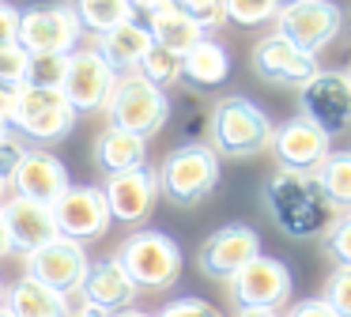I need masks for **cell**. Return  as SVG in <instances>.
I'll return each instance as SVG.
<instances>
[{
    "label": "cell",
    "instance_id": "cell-38",
    "mask_svg": "<svg viewBox=\"0 0 351 317\" xmlns=\"http://www.w3.org/2000/svg\"><path fill=\"white\" fill-rule=\"evenodd\" d=\"M19 34V8H12L8 0H0V45L16 42Z\"/></svg>",
    "mask_w": 351,
    "mask_h": 317
},
{
    "label": "cell",
    "instance_id": "cell-35",
    "mask_svg": "<svg viewBox=\"0 0 351 317\" xmlns=\"http://www.w3.org/2000/svg\"><path fill=\"white\" fill-rule=\"evenodd\" d=\"M155 317H223L219 309L212 306L208 298H197V294H185V298H174L159 309Z\"/></svg>",
    "mask_w": 351,
    "mask_h": 317
},
{
    "label": "cell",
    "instance_id": "cell-33",
    "mask_svg": "<svg viewBox=\"0 0 351 317\" xmlns=\"http://www.w3.org/2000/svg\"><path fill=\"white\" fill-rule=\"evenodd\" d=\"M321 298L336 309V317H351V268L336 264L332 276L325 279V294Z\"/></svg>",
    "mask_w": 351,
    "mask_h": 317
},
{
    "label": "cell",
    "instance_id": "cell-4",
    "mask_svg": "<svg viewBox=\"0 0 351 317\" xmlns=\"http://www.w3.org/2000/svg\"><path fill=\"white\" fill-rule=\"evenodd\" d=\"M114 261L129 272V279L147 291H167L182 276V246L162 231H132L117 246Z\"/></svg>",
    "mask_w": 351,
    "mask_h": 317
},
{
    "label": "cell",
    "instance_id": "cell-10",
    "mask_svg": "<svg viewBox=\"0 0 351 317\" xmlns=\"http://www.w3.org/2000/svg\"><path fill=\"white\" fill-rule=\"evenodd\" d=\"M291 268L276 257H253L234 279H230V298L238 309H280L291 298Z\"/></svg>",
    "mask_w": 351,
    "mask_h": 317
},
{
    "label": "cell",
    "instance_id": "cell-2",
    "mask_svg": "<svg viewBox=\"0 0 351 317\" xmlns=\"http://www.w3.org/2000/svg\"><path fill=\"white\" fill-rule=\"evenodd\" d=\"M212 125V151L227 158H253L272 148V117L245 95H227L208 113Z\"/></svg>",
    "mask_w": 351,
    "mask_h": 317
},
{
    "label": "cell",
    "instance_id": "cell-44",
    "mask_svg": "<svg viewBox=\"0 0 351 317\" xmlns=\"http://www.w3.org/2000/svg\"><path fill=\"white\" fill-rule=\"evenodd\" d=\"M114 317H152V314H140V309H121V314H114Z\"/></svg>",
    "mask_w": 351,
    "mask_h": 317
},
{
    "label": "cell",
    "instance_id": "cell-39",
    "mask_svg": "<svg viewBox=\"0 0 351 317\" xmlns=\"http://www.w3.org/2000/svg\"><path fill=\"white\" fill-rule=\"evenodd\" d=\"M12 110H16V91L0 83V125H8L12 121Z\"/></svg>",
    "mask_w": 351,
    "mask_h": 317
},
{
    "label": "cell",
    "instance_id": "cell-11",
    "mask_svg": "<svg viewBox=\"0 0 351 317\" xmlns=\"http://www.w3.org/2000/svg\"><path fill=\"white\" fill-rule=\"evenodd\" d=\"M117 72L102 60L99 49H72L64 60V80H61V95L69 98V106L76 113L87 110H102L106 95L114 87Z\"/></svg>",
    "mask_w": 351,
    "mask_h": 317
},
{
    "label": "cell",
    "instance_id": "cell-37",
    "mask_svg": "<svg viewBox=\"0 0 351 317\" xmlns=\"http://www.w3.org/2000/svg\"><path fill=\"white\" fill-rule=\"evenodd\" d=\"M287 317H336V309L325 298H302L287 309Z\"/></svg>",
    "mask_w": 351,
    "mask_h": 317
},
{
    "label": "cell",
    "instance_id": "cell-21",
    "mask_svg": "<svg viewBox=\"0 0 351 317\" xmlns=\"http://www.w3.org/2000/svg\"><path fill=\"white\" fill-rule=\"evenodd\" d=\"M152 45L155 42H152V34H147V27L132 19V23H121V27L99 34V45H95V49L102 53V60H106L117 75H129L140 68V60L147 57Z\"/></svg>",
    "mask_w": 351,
    "mask_h": 317
},
{
    "label": "cell",
    "instance_id": "cell-19",
    "mask_svg": "<svg viewBox=\"0 0 351 317\" xmlns=\"http://www.w3.org/2000/svg\"><path fill=\"white\" fill-rule=\"evenodd\" d=\"M4 211V223H8V238H12V249L23 257L38 253L42 246H49L57 234V219H53V208L46 204H34V200H23V196H12V200L0 204Z\"/></svg>",
    "mask_w": 351,
    "mask_h": 317
},
{
    "label": "cell",
    "instance_id": "cell-3",
    "mask_svg": "<svg viewBox=\"0 0 351 317\" xmlns=\"http://www.w3.org/2000/svg\"><path fill=\"white\" fill-rule=\"evenodd\" d=\"M102 113H106L110 128H121V132H132L140 140H147V136H155L167 125L170 98H167V91L152 87L140 72H129V75H117L114 80Z\"/></svg>",
    "mask_w": 351,
    "mask_h": 317
},
{
    "label": "cell",
    "instance_id": "cell-51",
    "mask_svg": "<svg viewBox=\"0 0 351 317\" xmlns=\"http://www.w3.org/2000/svg\"><path fill=\"white\" fill-rule=\"evenodd\" d=\"M283 4H287V0H283Z\"/></svg>",
    "mask_w": 351,
    "mask_h": 317
},
{
    "label": "cell",
    "instance_id": "cell-16",
    "mask_svg": "<svg viewBox=\"0 0 351 317\" xmlns=\"http://www.w3.org/2000/svg\"><path fill=\"white\" fill-rule=\"evenodd\" d=\"M328 151H332V140H328L317 125H310L302 113L291 117V121H283V125L276 128V136H272V155H276V163H280V170L313 174L321 163H325Z\"/></svg>",
    "mask_w": 351,
    "mask_h": 317
},
{
    "label": "cell",
    "instance_id": "cell-29",
    "mask_svg": "<svg viewBox=\"0 0 351 317\" xmlns=\"http://www.w3.org/2000/svg\"><path fill=\"white\" fill-rule=\"evenodd\" d=\"M283 0H227V23L238 27H261V23L276 19Z\"/></svg>",
    "mask_w": 351,
    "mask_h": 317
},
{
    "label": "cell",
    "instance_id": "cell-36",
    "mask_svg": "<svg viewBox=\"0 0 351 317\" xmlns=\"http://www.w3.org/2000/svg\"><path fill=\"white\" fill-rule=\"evenodd\" d=\"M23 155H27V143L19 140V136L8 132L4 140H0V181H4V185H12V178H16Z\"/></svg>",
    "mask_w": 351,
    "mask_h": 317
},
{
    "label": "cell",
    "instance_id": "cell-26",
    "mask_svg": "<svg viewBox=\"0 0 351 317\" xmlns=\"http://www.w3.org/2000/svg\"><path fill=\"white\" fill-rule=\"evenodd\" d=\"M313 181L332 204V211H351V151H328L325 163L313 170Z\"/></svg>",
    "mask_w": 351,
    "mask_h": 317
},
{
    "label": "cell",
    "instance_id": "cell-13",
    "mask_svg": "<svg viewBox=\"0 0 351 317\" xmlns=\"http://www.w3.org/2000/svg\"><path fill=\"white\" fill-rule=\"evenodd\" d=\"M53 219H57V234L69 242H95L110 231V208L99 185H72L61 200L53 204Z\"/></svg>",
    "mask_w": 351,
    "mask_h": 317
},
{
    "label": "cell",
    "instance_id": "cell-32",
    "mask_svg": "<svg viewBox=\"0 0 351 317\" xmlns=\"http://www.w3.org/2000/svg\"><path fill=\"white\" fill-rule=\"evenodd\" d=\"M64 60L69 57H31V68H27V87H57L61 91V80H64Z\"/></svg>",
    "mask_w": 351,
    "mask_h": 317
},
{
    "label": "cell",
    "instance_id": "cell-8",
    "mask_svg": "<svg viewBox=\"0 0 351 317\" xmlns=\"http://www.w3.org/2000/svg\"><path fill=\"white\" fill-rule=\"evenodd\" d=\"M340 27L343 12L332 0H287L276 12V34L298 45L302 53H313V57L340 34Z\"/></svg>",
    "mask_w": 351,
    "mask_h": 317
},
{
    "label": "cell",
    "instance_id": "cell-5",
    "mask_svg": "<svg viewBox=\"0 0 351 317\" xmlns=\"http://www.w3.org/2000/svg\"><path fill=\"white\" fill-rule=\"evenodd\" d=\"M219 185V155L208 143H182L159 166V189L182 208H193Z\"/></svg>",
    "mask_w": 351,
    "mask_h": 317
},
{
    "label": "cell",
    "instance_id": "cell-22",
    "mask_svg": "<svg viewBox=\"0 0 351 317\" xmlns=\"http://www.w3.org/2000/svg\"><path fill=\"white\" fill-rule=\"evenodd\" d=\"M91 155H95V166H99L106 178H114V174H129V170L147 166V140L106 125L99 136H95Z\"/></svg>",
    "mask_w": 351,
    "mask_h": 317
},
{
    "label": "cell",
    "instance_id": "cell-20",
    "mask_svg": "<svg viewBox=\"0 0 351 317\" xmlns=\"http://www.w3.org/2000/svg\"><path fill=\"white\" fill-rule=\"evenodd\" d=\"M80 294H84L87 306H95V309H102V314L114 317V314H121V309H132L140 287L132 283L129 272H125L114 257H106V261L87 264V276H84V283H80Z\"/></svg>",
    "mask_w": 351,
    "mask_h": 317
},
{
    "label": "cell",
    "instance_id": "cell-49",
    "mask_svg": "<svg viewBox=\"0 0 351 317\" xmlns=\"http://www.w3.org/2000/svg\"><path fill=\"white\" fill-rule=\"evenodd\" d=\"M348 80H351V68H348Z\"/></svg>",
    "mask_w": 351,
    "mask_h": 317
},
{
    "label": "cell",
    "instance_id": "cell-23",
    "mask_svg": "<svg viewBox=\"0 0 351 317\" xmlns=\"http://www.w3.org/2000/svg\"><path fill=\"white\" fill-rule=\"evenodd\" d=\"M4 306L12 309L16 317H69V298L57 291H49L46 283L23 276L4 291Z\"/></svg>",
    "mask_w": 351,
    "mask_h": 317
},
{
    "label": "cell",
    "instance_id": "cell-34",
    "mask_svg": "<svg viewBox=\"0 0 351 317\" xmlns=\"http://www.w3.org/2000/svg\"><path fill=\"white\" fill-rule=\"evenodd\" d=\"M325 249L332 253L336 264L351 268V211L336 215V223L328 226V234H325Z\"/></svg>",
    "mask_w": 351,
    "mask_h": 317
},
{
    "label": "cell",
    "instance_id": "cell-9",
    "mask_svg": "<svg viewBox=\"0 0 351 317\" xmlns=\"http://www.w3.org/2000/svg\"><path fill=\"white\" fill-rule=\"evenodd\" d=\"M302 117L317 125L321 132L332 136L351 128V80L340 68H321L310 83L302 87V102H298Z\"/></svg>",
    "mask_w": 351,
    "mask_h": 317
},
{
    "label": "cell",
    "instance_id": "cell-47",
    "mask_svg": "<svg viewBox=\"0 0 351 317\" xmlns=\"http://www.w3.org/2000/svg\"><path fill=\"white\" fill-rule=\"evenodd\" d=\"M4 189H8V185H4V181H0V200H4Z\"/></svg>",
    "mask_w": 351,
    "mask_h": 317
},
{
    "label": "cell",
    "instance_id": "cell-12",
    "mask_svg": "<svg viewBox=\"0 0 351 317\" xmlns=\"http://www.w3.org/2000/svg\"><path fill=\"white\" fill-rule=\"evenodd\" d=\"M253 257H261V234L245 223H227L219 231H212V238H204V246L197 253V264L204 276L230 283Z\"/></svg>",
    "mask_w": 351,
    "mask_h": 317
},
{
    "label": "cell",
    "instance_id": "cell-17",
    "mask_svg": "<svg viewBox=\"0 0 351 317\" xmlns=\"http://www.w3.org/2000/svg\"><path fill=\"white\" fill-rule=\"evenodd\" d=\"M12 185H16V196H23V200L53 208V204L72 189V178H69V166H64L53 151H42V148L31 151L27 148V155H23V163H19Z\"/></svg>",
    "mask_w": 351,
    "mask_h": 317
},
{
    "label": "cell",
    "instance_id": "cell-40",
    "mask_svg": "<svg viewBox=\"0 0 351 317\" xmlns=\"http://www.w3.org/2000/svg\"><path fill=\"white\" fill-rule=\"evenodd\" d=\"M132 4V12H147V15H155V12H162V8H170L174 0H129Z\"/></svg>",
    "mask_w": 351,
    "mask_h": 317
},
{
    "label": "cell",
    "instance_id": "cell-6",
    "mask_svg": "<svg viewBox=\"0 0 351 317\" xmlns=\"http://www.w3.org/2000/svg\"><path fill=\"white\" fill-rule=\"evenodd\" d=\"M80 34H84V27H80L72 4H31L19 12L16 42L31 57H49V53L69 57L80 45Z\"/></svg>",
    "mask_w": 351,
    "mask_h": 317
},
{
    "label": "cell",
    "instance_id": "cell-7",
    "mask_svg": "<svg viewBox=\"0 0 351 317\" xmlns=\"http://www.w3.org/2000/svg\"><path fill=\"white\" fill-rule=\"evenodd\" d=\"M80 113L69 106V98L57 87H16V110H12V121L23 136L31 140H61V136L72 132Z\"/></svg>",
    "mask_w": 351,
    "mask_h": 317
},
{
    "label": "cell",
    "instance_id": "cell-48",
    "mask_svg": "<svg viewBox=\"0 0 351 317\" xmlns=\"http://www.w3.org/2000/svg\"><path fill=\"white\" fill-rule=\"evenodd\" d=\"M4 291H8V287H4V283H0V302H4Z\"/></svg>",
    "mask_w": 351,
    "mask_h": 317
},
{
    "label": "cell",
    "instance_id": "cell-46",
    "mask_svg": "<svg viewBox=\"0 0 351 317\" xmlns=\"http://www.w3.org/2000/svg\"><path fill=\"white\" fill-rule=\"evenodd\" d=\"M4 136H8V125H0V140H4Z\"/></svg>",
    "mask_w": 351,
    "mask_h": 317
},
{
    "label": "cell",
    "instance_id": "cell-14",
    "mask_svg": "<svg viewBox=\"0 0 351 317\" xmlns=\"http://www.w3.org/2000/svg\"><path fill=\"white\" fill-rule=\"evenodd\" d=\"M253 72L265 83H280V87H306L313 75L321 72L317 57L313 53H302L298 45H291L287 38L265 34L257 45H253Z\"/></svg>",
    "mask_w": 351,
    "mask_h": 317
},
{
    "label": "cell",
    "instance_id": "cell-31",
    "mask_svg": "<svg viewBox=\"0 0 351 317\" xmlns=\"http://www.w3.org/2000/svg\"><path fill=\"white\" fill-rule=\"evenodd\" d=\"M174 4L182 8L204 34L208 30H219L223 23H227V0H174Z\"/></svg>",
    "mask_w": 351,
    "mask_h": 317
},
{
    "label": "cell",
    "instance_id": "cell-1",
    "mask_svg": "<svg viewBox=\"0 0 351 317\" xmlns=\"http://www.w3.org/2000/svg\"><path fill=\"white\" fill-rule=\"evenodd\" d=\"M265 204L272 223L287 238H317V234H328V226L336 223L332 204L317 189L313 174L272 170L265 181Z\"/></svg>",
    "mask_w": 351,
    "mask_h": 317
},
{
    "label": "cell",
    "instance_id": "cell-41",
    "mask_svg": "<svg viewBox=\"0 0 351 317\" xmlns=\"http://www.w3.org/2000/svg\"><path fill=\"white\" fill-rule=\"evenodd\" d=\"M12 253V238H8V223H4V211H0V257Z\"/></svg>",
    "mask_w": 351,
    "mask_h": 317
},
{
    "label": "cell",
    "instance_id": "cell-18",
    "mask_svg": "<svg viewBox=\"0 0 351 317\" xmlns=\"http://www.w3.org/2000/svg\"><path fill=\"white\" fill-rule=\"evenodd\" d=\"M102 196H106L110 219L117 223H144L155 208V196H159V174L140 166V170L129 174H114L102 185Z\"/></svg>",
    "mask_w": 351,
    "mask_h": 317
},
{
    "label": "cell",
    "instance_id": "cell-24",
    "mask_svg": "<svg viewBox=\"0 0 351 317\" xmlns=\"http://www.w3.org/2000/svg\"><path fill=\"white\" fill-rule=\"evenodd\" d=\"M147 34H152L155 45H162V49L178 53V57H185V53H189L193 45L200 42V38H208L204 30H200L197 23H193L178 4H170V8H162V12H155L152 19H147Z\"/></svg>",
    "mask_w": 351,
    "mask_h": 317
},
{
    "label": "cell",
    "instance_id": "cell-25",
    "mask_svg": "<svg viewBox=\"0 0 351 317\" xmlns=\"http://www.w3.org/2000/svg\"><path fill=\"white\" fill-rule=\"evenodd\" d=\"M227 75H230V53L212 38H200L182 57V80L197 83V87H219Z\"/></svg>",
    "mask_w": 351,
    "mask_h": 317
},
{
    "label": "cell",
    "instance_id": "cell-42",
    "mask_svg": "<svg viewBox=\"0 0 351 317\" xmlns=\"http://www.w3.org/2000/svg\"><path fill=\"white\" fill-rule=\"evenodd\" d=\"M69 317H110V314H102V309H95V306H76V309H69Z\"/></svg>",
    "mask_w": 351,
    "mask_h": 317
},
{
    "label": "cell",
    "instance_id": "cell-30",
    "mask_svg": "<svg viewBox=\"0 0 351 317\" xmlns=\"http://www.w3.org/2000/svg\"><path fill=\"white\" fill-rule=\"evenodd\" d=\"M27 68H31V53L19 42H4L0 45V83L4 87H23L27 83Z\"/></svg>",
    "mask_w": 351,
    "mask_h": 317
},
{
    "label": "cell",
    "instance_id": "cell-15",
    "mask_svg": "<svg viewBox=\"0 0 351 317\" xmlns=\"http://www.w3.org/2000/svg\"><path fill=\"white\" fill-rule=\"evenodd\" d=\"M87 253L80 242H69V238H53L49 246H42L38 253L27 257V276L38 279V283H46L49 291L64 294L69 298L72 291H80V283H84L87 276Z\"/></svg>",
    "mask_w": 351,
    "mask_h": 317
},
{
    "label": "cell",
    "instance_id": "cell-45",
    "mask_svg": "<svg viewBox=\"0 0 351 317\" xmlns=\"http://www.w3.org/2000/svg\"><path fill=\"white\" fill-rule=\"evenodd\" d=\"M0 317H16V314H12V309L4 306V302H0Z\"/></svg>",
    "mask_w": 351,
    "mask_h": 317
},
{
    "label": "cell",
    "instance_id": "cell-27",
    "mask_svg": "<svg viewBox=\"0 0 351 317\" xmlns=\"http://www.w3.org/2000/svg\"><path fill=\"white\" fill-rule=\"evenodd\" d=\"M72 8H76L80 27L95 30V34H106V30L136 19V12H132L129 0H76Z\"/></svg>",
    "mask_w": 351,
    "mask_h": 317
},
{
    "label": "cell",
    "instance_id": "cell-50",
    "mask_svg": "<svg viewBox=\"0 0 351 317\" xmlns=\"http://www.w3.org/2000/svg\"><path fill=\"white\" fill-rule=\"evenodd\" d=\"M348 30H351V19H348Z\"/></svg>",
    "mask_w": 351,
    "mask_h": 317
},
{
    "label": "cell",
    "instance_id": "cell-43",
    "mask_svg": "<svg viewBox=\"0 0 351 317\" xmlns=\"http://www.w3.org/2000/svg\"><path fill=\"white\" fill-rule=\"evenodd\" d=\"M238 317H280L276 309H242Z\"/></svg>",
    "mask_w": 351,
    "mask_h": 317
},
{
    "label": "cell",
    "instance_id": "cell-28",
    "mask_svg": "<svg viewBox=\"0 0 351 317\" xmlns=\"http://www.w3.org/2000/svg\"><path fill=\"white\" fill-rule=\"evenodd\" d=\"M136 72L144 75L152 87L167 91L170 83L182 80V57H178V53H170V49H162V45H152V49H147V57L140 60Z\"/></svg>",
    "mask_w": 351,
    "mask_h": 317
}]
</instances>
